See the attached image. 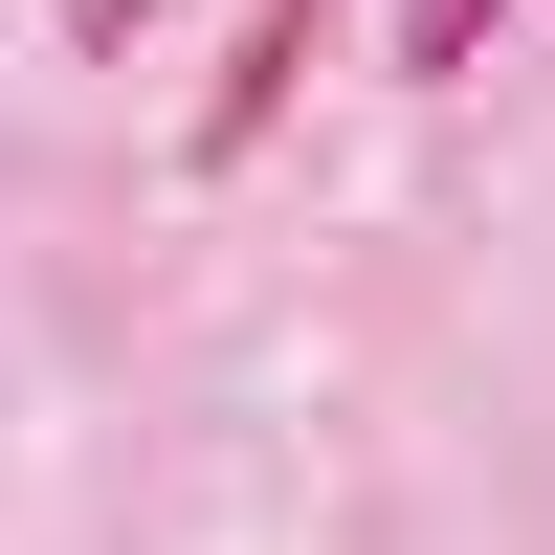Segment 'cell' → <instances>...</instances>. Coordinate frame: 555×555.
Instances as JSON below:
<instances>
[{
	"label": "cell",
	"instance_id": "2",
	"mask_svg": "<svg viewBox=\"0 0 555 555\" xmlns=\"http://www.w3.org/2000/svg\"><path fill=\"white\" fill-rule=\"evenodd\" d=\"M489 23H512V0H400V67H423V89H444V67H489Z\"/></svg>",
	"mask_w": 555,
	"mask_h": 555
},
{
	"label": "cell",
	"instance_id": "1",
	"mask_svg": "<svg viewBox=\"0 0 555 555\" xmlns=\"http://www.w3.org/2000/svg\"><path fill=\"white\" fill-rule=\"evenodd\" d=\"M289 67H311V0H245V67H222V112H201V133H222V156H245V133H267V112H289Z\"/></svg>",
	"mask_w": 555,
	"mask_h": 555
}]
</instances>
